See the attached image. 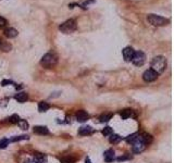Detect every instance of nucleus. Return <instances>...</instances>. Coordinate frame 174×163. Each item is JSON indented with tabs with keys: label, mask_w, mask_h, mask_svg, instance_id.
<instances>
[{
	"label": "nucleus",
	"mask_w": 174,
	"mask_h": 163,
	"mask_svg": "<svg viewBox=\"0 0 174 163\" xmlns=\"http://www.w3.org/2000/svg\"><path fill=\"white\" fill-rule=\"evenodd\" d=\"M167 67V59L163 56L155 57L151 61V70H153L157 74H161L164 72Z\"/></svg>",
	"instance_id": "nucleus-1"
},
{
	"label": "nucleus",
	"mask_w": 174,
	"mask_h": 163,
	"mask_svg": "<svg viewBox=\"0 0 174 163\" xmlns=\"http://www.w3.org/2000/svg\"><path fill=\"white\" fill-rule=\"evenodd\" d=\"M57 63H58V56L54 52H48V53H46L42 58V60H40V64L44 67H47V69L54 67Z\"/></svg>",
	"instance_id": "nucleus-2"
},
{
	"label": "nucleus",
	"mask_w": 174,
	"mask_h": 163,
	"mask_svg": "<svg viewBox=\"0 0 174 163\" xmlns=\"http://www.w3.org/2000/svg\"><path fill=\"white\" fill-rule=\"evenodd\" d=\"M77 28V24H76V21L73 20V19H70L68 21H65L64 23L59 26V30L64 34H71L73 32H75Z\"/></svg>",
	"instance_id": "nucleus-3"
},
{
	"label": "nucleus",
	"mask_w": 174,
	"mask_h": 163,
	"mask_svg": "<svg viewBox=\"0 0 174 163\" xmlns=\"http://www.w3.org/2000/svg\"><path fill=\"white\" fill-rule=\"evenodd\" d=\"M147 21L149 22L150 24L153 25V26H163L167 23H169L168 19L163 18V16H160V15L157 14H149L147 16Z\"/></svg>",
	"instance_id": "nucleus-4"
},
{
	"label": "nucleus",
	"mask_w": 174,
	"mask_h": 163,
	"mask_svg": "<svg viewBox=\"0 0 174 163\" xmlns=\"http://www.w3.org/2000/svg\"><path fill=\"white\" fill-rule=\"evenodd\" d=\"M133 145V151L135 152V153H141L143 151L146 149L147 145L144 142V140L141 138V136L138 135V137L136 138V140L132 144Z\"/></svg>",
	"instance_id": "nucleus-5"
},
{
	"label": "nucleus",
	"mask_w": 174,
	"mask_h": 163,
	"mask_svg": "<svg viewBox=\"0 0 174 163\" xmlns=\"http://www.w3.org/2000/svg\"><path fill=\"white\" fill-rule=\"evenodd\" d=\"M132 62L135 64L136 67H141L144 65V63L146 62V54L143 51H137L134 53V57L132 59Z\"/></svg>",
	"instance_id": "nucleus-6"
},
{
	"label": "nucleus",
	"mask_w": 174,
	"mask_h": 163,
	"mask_svg": "<svg viewBox=\"0 0 174 163\" xmlns=\"http://www.w3.org/2000/svg\"><path fill=\"white\" fill-rule=\"evenodd\" d=\"M158 75H159V74H157L153 70H151V69L146 70L144 72V74H143V79H144L145 82H147V83H150V82L156 81V79H158Z\"/></svg>",
	"instance_id": "nucleus-7"
},
{
	"label": "nucleus",
	"mask_w": 174,
	"mask_h": 163,
	"mask_svg": "<svg viewBox=\"0 0 174 163\" xmlns=\"http://www.w3.org/2000/svg\"><path fill=\"white\" fill-rule=\"evenodd\" d=\"M134 53H135V50L132 48V47H126V48L123 49V51H122V54H123V58L124 60L126 62H131L134 57Z\"/></svg>",
	"instance_id": "nucleus-8"
},
{
	"label": "nucleus",
	"mask_w": 174,
	"mask_h": 163,
	"mask_svg": "<svg viewBox=\"0 0 174 163\" xmlns=\"http://www.w3.org/2000/svg\"><path fill=\"white\" fill-rule=\"evenodd\" d=\"M76 120L78 122H81V123L86 122L87 120H89V114L84 110H80V111L76 112Z\"/></svg>",
	"instance_id": "nucleus-9"
},
{
	"label": "nucleus",
	"mask_w": 174,
	"mask_h": 163,
	"mask_svg": "<svg viewBox=\"0 0 174 163\" xmlns=\"http://www.w3.org/2000/svg\"><path fill=\"white\" fill-rule=\"evenodd\" d=\"M103 159H105L106 162H112V161L115 159V152H114L113 149H108V150L105 151L103 153Z\"/></svg>",
	"instance_id": "nucleus-10"
},
{
	"label": "nucleus",
	"mask_w": 174,
	"mask_h": 163,
	"mask_svg": "<svg viewBox=\"0 0 174 163\" xmlns=\"http://www.w3.org/2000/svg\"><path fill=\"white\" fill-rule=\"evenodd\" d=\"M34 162L35 163H47V157L44 153L35 152L34 153Z\"/></svg>",
	"instance_id": "nucleus-11"
},
{
	"label": "nucleus",
	"mask_w": 174,
	"mask_h": 163,
	"mask_svg": "<svg viewBox=\"0 0 174 163\" xmlns=\"http://www.w3.org/2000/svg\"><path fill=\"white\" fill-rule=\"evenodd\" d=\"M94 133V128L91 126H82L80 127L78 130V134L82 136H86V135H90V134Z\"/></svg>",
	"instance_id": "nucleus-12"
},
{
	"label": "nucleus",
	"mask_w": 174,
	"mask_h": 163,
	"mask_svg": "<svg viewBox=\"0 0 174 163\" xmlns=\"http://www.w3.org/2000/svg\"><path fill=\"white\" fill-rule=\"evenodd\" d=\"M27 98H28V96H27L26 93H24V91H21V93H18V94L14 96V99L18 101V102H25L27 100Z\"/></svg>",
	"instance_id": "nucleus-13"
},
{
	"label": "nucleus",
	"mask_w": 174,
	"mask_h": 163,
	"mask_svg": "<svg viewBox=\"0 0 174 163\" xmlns=\"http://www.w3.org/2000/svg\"><path fill=\"white\" fill-rule=\"evenodd\" d=\"M34 133L38 134V135H47V134H49V130L46 126H35Z\"/></svg>",
	"instance_id": "nucleus-14"
},
{
	"label": "nucleus",
	"mask_w": 174,
	"mask_h": 163,
	"mask_svg": "<svg viewBox=\"0 0 174 163\" xmlns=\"http://www.w3.org/2000/svg\"><path fill=\"white\" fill-rule=\"evenodd\" d=\"M18 30H15V28H12V27H10V28H7L4 30V35H6L8 38H14V37L18 36Z\"/></svg>",
	"instance_id": "nucleus-15"
},
{
	"label": "nucleus",
	"mask_w": 174,
	"mask_h": 163,
	"mask_svg": "<svg viewBox=\"0 0 174 163\" xmlns=\"http://www.w3.org/2000/svg\"><path fill=\"white\" fill-rule=\"evenodd\" d=\"M121 140H122V137L120 135H117V134H111L110 137H109V142H111V144H113V145L119 144Z\"/></svg>",
	"instance_id": "nucleus-16"
},
{
	"label": "nucleus",
	"mask_w": 174,
	"mask_h": 163,
	"mask_svg": "<svg viewBox=\"0 0 174 163\" xmlns=\"http://www.w3.org/2000/svg\"><path fill=\"white\" fill-rule=\"evenodd\" d=\"M133 112L134 111L131 110V109H125V110H122V111L120 112V115L122 116L123 120H126V119H129V116H132Z\"/></svg>",
	"instance_id": "nucleus-17"
},
{
	"label": "nucleus",
	"mask_w": 174,
	"mask_h": 163,
	"mask_svg": "<svg viewBox=\"0 0 174 163\" xmlns=\"http://www.w3.org/2000/svg\"><path fill=\"white\" fill-rule=\"evenodd\" d=\"M50 109V104L48 102H45V101H42V102H39L38 104V110L39 112H46L47 110Z\"/></svg>",
	"instance_id": "nucleus-18"
},
{
	"label": "nucleus",
	"mask_w": 174,
	"mask_h": 163,
	"mask_svg": "<svg viewBox=\"0 0 174 163\" xmlns=\"http://www.w3.org/2000/svg\"><path fill=\"white\" fill-rule=\"evenodd\" d=\"M27 139H28V136L27 135L13 136L12 138L9 139V142H20V140H27Z\"/></svg>",
	"instance_id": "nucleus-19"
},
{
	"label": "nucleus",
	"mask_w": 174,
	"mask_h": 163,
	"mask_svg": "<svg viewBox=\"0 0 174 163\" xmlns=\"http://www.w3.org/2000/svg\"><path fill=\"white\" fill-rule=\"evenodd\" d=\"M141 138L143 139V140H144V142L145 144H146V145H149L150 142H152V137H151V136L149 135V134H146V133H144V134H141Z\"/></svg>",
	"instance_id": "nucleus-20"
},
{
	"label": "nucleus",
	"mask_w": 174,
	"mask_h": 163,
	"mask_svg": "<svg viewBox=\"0 0 174 163\" xmlns=\"http://www.w3.org/2000/svg\"><path fill=\"white\" fill-rule=\"evenodd\" d=\"M61 163H75L76 159L72 156H66V157H63L60 159Z\"/></svg>",
	"instance_id": "nucleus-21"
},
{
	"label": "nucleus",
	"mask_w": 174,
	"mask_h": 163,
	"mask_svg": "<svg viewBox=\"0 0 174 163\" xmlns=\"http://www.w3.org/2000/svg\"><path fill=\"white\" fill-rule=\"evenodd\" d=\"M111 118H112V113H105V114L100 115L99 121L101 123H105V122H108Z\"/></svg>",
	"instance_id": "nucleus-22"
},
{
	"label": "nucleus",
	"mask_w": 174,
	"mask_h": 163,
	"mask_svg": "<svg viewBox=\"0 0 174 163\" xmlns=\"http://www.w3.org/2000/svg\"><path fill=\"white\" fill-rule=\"evenodd\" d=\"M18 125L20 126V128H22V130H28V123L26 122V120H19L18 122Z\"/></svg>",
	"instance_id": "nucleus-23"
},
{
	"label": "nucleus",
	"mask_w": 174,
	"mask_h": 163,
	"mask_svg": "<svg viewBox=\"0 0 174 163\" xmlns=\"http://www.w3.org/2000/svg\"><path fill=\"white\" fill-rule=\"evenodd\" d=\"M138 135H139V134H137V133H134V134H132V135H129V136H127V137H126V142H129V144H133V142H135L136 140V138H137L138 137Z\"/></svg>",
	"instance_id": "nucleus-24"
},
{
	"label": "nucleus",
	"mask_w": 174,
	"mask_h": 163,
	"mask_svg": "<svg viewBox=\"0 0 174 163\" xmlns=\"http://www.w3.org/2000/svg\"><path fill=\"white\" fill-rule=\"evenodd\" d=\"M102 134H103V136H110L111 134H113V130L110 126H106L102 130Z\"/></svg>",
	"instance_id": "nucleus-25"
},
{
	"label": "nucleus",
	"mask_w": 174,
	"mask_h": 163,
	"mask_svg": "<svg viewBox=\"0 0 174 163\" xmlns=\"http://www.w3.org/2000/svg\"><path fill=\"white\" fill-rule=\"evenodd\" d=\"M7 146H9V139H7V138L0 139V148L4 149V148H7Z\"/></svg>",
	"instance_id": "nucleus-26"
},
{
	"label": "nucleus",
	"mask_w": 174,
	"mask_h": 163,
	"mask_svg": "<svg viewBox=\"0 0 174 163\" xmlns=\"http://www.w3.org/2000/svg\"><path fill=\"white\" fill-rule=\"evenodd\" d=\"M19 120H20L19 115L18 114H13L12 116L9 119V122H10V123H13V124H18Z\"/></svg>",
	"instance_id": "nucleus-27"
},
{
	"label": "nucleus",
	"mask_w": 174,
	"mask_h": 163,
	"mask_svg": "<svg viewBox=\"0 0 174 163\" xmlns=\"http://www.w3.org/2000/svg\"><path fill=\"white\" fill-rule=\"evenodd\" d=\"M7 24H8V22H7L6 19L2 18V16H0V27H4Z\"/></svg>",
	"instance_id": "nucleus-28"
},
{
	"label": "nucleus",
	"mask_w": 174,
	"mask_h": 163,
	"mask_svg": "<svg viewBox=\"0 0 174 163\" xmlns=\"http://www.w3.org/2000/svg\"><path fill=\"white\" fill-rule=\"evenodd\" d=\"M129 159H132V157L131 156H122V157H119L117 159V161H124V160H129Z\"/></svg>",
	"instance_id": "nucleus-29"
},
{
	"label": "nucleus",
	"mask_w": 174,
	"mask_h": 163,
	"mask_svg": "<svg viewBox=\"0 0 174 163\" xmlns=\"http://www.w3.org/2000/svg\"><path fill=\"white\" fill-rule=\"evenodd\" d=\"M1 84H2V86H7V85L13 84V82L12 81H9V79H3Z\"/></svg>",
	"instance_id": "nucleus-30"
},
{
	"label": "nucleus",
	"mask_w": 174,
	"mask_h": 163,
	"mask_svg": "<svg viewBox=\"0 0 174 163\" xmlns=\"http://www.w3.org/2000/svg\"><path fill=\"white\" fill-rule=\"evenodd\" d=\"M94 1H95V0H88V1H86V2H84V4H83V6H88L89 3L94 2Z\"/></svg>",
	"instance_id": "nucleus-31"
},
{
	"label": "nucleus",
	"mask_w": 174,
	"mask_h": 163,
	"mask_svg": "<svg viewBox=\"0 0 174 163\" xmlns=\"http://www.w3.org/2000/svg\"><path fill=\"white\" fill-rule=\"evenodd\" d=\"M85 163H91V161H90V159L88 157H87L86 159H85Z\"/></svg>",
	"instance_id": "nucleus-32"
},
{
	"label": "nucleus",
	"mask_w": 174,
	"mask_h": 163,
	"mask_svg": "<svg viewBox=\"0 0 174 163\" xmlns=\"http://www.w3.org/2000/svg\"><path fill=\"white\" fill-rule=\"evenodd\" d=\"M2 44H3V40L0 38V49H1V47H2Z\"/></svg>",
	"instance_id": "nucleus-33"
},
{
	"label": "nucleus",
	"mask_w": 174,
	"mask_h": 163,
	"mask_svg": "<svg viewBox=\"0 0 174 163\" xmlns=\"http://www.w3.org/2000/svg\"><path fill=\"white\" fill-rule=\"evenodd\" d=\"M25 163H35V162H30V161H27V162H25Z\"/></svg>",
	"instance_id": "nucleus-34"
}]
</instances>
